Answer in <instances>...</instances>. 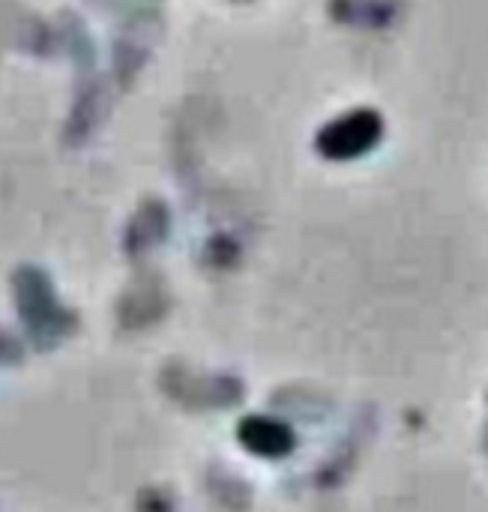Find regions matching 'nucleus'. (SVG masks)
<instances>
[{
  "mask_svg": "<svg viewBox=\"0 0 488 512\" xmlns=\"http://www.w3.org/2000/svg\"><path fill=\"white\" fill-rule=\"evenodd\" d=\"M237 435L249 453L264 459H282L294 450V432L270 417H246Z\"/></svg>",
  "mask_w": 488,
  "mask_h": 512,
  "instance_id": "2",
  "label": "nucleus"
},
{
  "mask_svg": "<svg viewBox=\"0 0 488 512\" xmlns=\"http://www.w3.org/2000/svg\"><path fill=\"white\" fill-rule=\"evenodd\" d=\"M381 132H384L381 114L369 108H357L321 129L318 150L327 159H357L381 141Z\"/></svg>",
  "mask_w": 488,
  "mask_h": 512,
  "instance_id": "1",
  "label": "nucleus"
}]
</instances>
